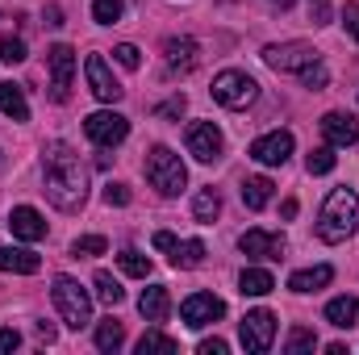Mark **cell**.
Returning <instances> with one entry per match:
<instances>
[{
	"label": "cell",
	"mask_w": 359,
	"mask_h": 355,
	"mask_svg": "<svg viewBox=\"0 0 359 355\" xmlns=\"http://www.w3.org/2000/svg\"><path fill=\"white\" fill-rule=\"evenodd\" d=\"M222 151H226V138H222V130L213 121H192L188 126V155L192 159L213 163V159H222Z\"/></svg>",
	"instance_id": "8fae6325"
},
{
	"label": "cell",
	"mask_w": 359,
	"mask_h": 355,
	"mask_svg": "<svg viewBox=\"0 0 359 355\" xmlns=\"http://www.w3.org/2000/svg\"><path fill=\"white\" fill-rule=\"evenodd\" d=\"M301 84H305V88H326V84H330V72H326V63H313V67H305V72H301Z\"/></svg>",
	"instance_id": "d590c367"
},
{
	"label": "cell",
	"mask_w": 359,
	"mask_h": 355,
	"mask_svg": "<svg viewBox=\"0 0 359 355\" xmlns=\"http://www.w3.org/2000/svg\"><path fill=\"white\" fill-rule=\"evenodd\" d=\"M359 230V196L351 188H334L326 201H322V213H318V239L322 243H343Z\"/></svg>",
	"instance_id": "7a4b0ae2"
},
{
	"label": "cell",
	"mask_w": 359,
	"mask_h": 355,
	"mask_svg": "<svg viewBox=\"0 0 359 355\" xmlns=\"http://www.w3.org/2000/svg\"><path fill=\"white\" fill-rule=\"evenodd\" d=\"M117 264H121L126 276H134V280H147V276H151V260H147L142 251H134V247H126V251L117 255Z\"/></svg>",
	"instance_id": "f1b7e54d"
},
{
	"label": "cell",
	"mask_w": 359,
	"mask_h": 355,
	"mask_svg": "<svg viewBox=\"0 0 359 355\" xmlns=\"http://www.w3.org/2000/svg\"><path fill=\"white\" fill-rule=\"evenodd\" d=\"M313 347H318V335H313V330H305V326H297V330L288 335V343H284V351H288V355L313 351Z\"/></svg>",
	"instance_id": "d6a6232c"
},
{
	"label": "cell",
	"mask_w": 359,
	"mask_h": 355,
	"mask_svg": "<svg viewBox=\"0 0 359 355\" xmlns=\"http://www.w3.org/2000/svg\"><path fill=\"white\" fill-rule=\"evenodd\" d=\"M84 134H88L96 147H117V142H126V134H130V121L121 117V113H113V109H100V113H92L84 117Z\"/></svg>",
	"instance_id": "9c48e42d"
},
{
	"label": "cell",
	"mask_w": 359,
	"mask_h": 355,
	"mask_svg": "<svg viewBox=\"0 0 359 355\" xmlns=\"http://www.w3.org/2000/svg\"><path fill=\"white\" fill-rule=\"evenodd\" d=\"M84 76H88V88H92L96 100L113 105V100L121 96V84L113 80V72H109V63H104L100 55H88V59H84Z\"/></svg>",
	"instance_id": "4fadbf2b"
},
{
	"label": "cell",
	"mask_w": 359,
	"mask_h": 355,
	"mask_svg": "<svg viewBox=\"0 0 359 355\" xmlns=\"http://www.w3.org/2000/svg\"><path fill=\"white\" fill-rule=\"evenodd\" d=\"M180 113H184V96H172V100L155 105V117H180Z\"/></svg>",
	"instance_id": "ab89813d"
},
{
	"label": "cell",
	"mask_w": 359,
	"mask_h": 355,
	"mask_svg": "<svg viewBox=\"0 0 359 355\" xmlns=\"http://www.w3.org/2000/svg\"><path fill=\"white\" fill-rule=\"evenodd\" d=\"M100 196H104V205H130V188L126 184H109Z\"/></svg>",
	"instance_id": "74e56055"
},
{
	"label": "cell",
	"mask_w": 359,
	"mask_h": 355,
	"mask_svg": "<svg viewBox=\"0 0 359 355\" xmlns=\"http://www.w3.org/2000/svg\"><path fill=\"white\" fill-rule=\"evenodd\" d=\"M25 59V42L21 38H4L0 42V63H21Z\"/></svg>",
	"instance_id": "8d00e7d4"
},
{
	"label": "cell",
	"mask_w": 359,
	"mask_h": 355,
	"mask_svg": "<svg viewBox=\"0 0 359 355\" xmlns=\"http://www.w3.org/2000/svg\"><path fill=\"white\" fill-rule=\"evenodd\" d=\"M46 67H50V100H67L72 96V80H76V51L72 46H50L46 55Z\"/></svg>",
	"instance_id": "ba28073f"
},
{
	"label": "cell",
	"mask_w": 359,
	"mask_h": 355,
	"mask_svg": "<svg viewBox=\"0 0 359 355\" xmlns=\"http://www.w3.org/2000/svg\"><path fill=\"white\" fill-rule=\"evenodd\" d=\"M172 264L184 267V272H188V267H201V264H205V243H201V239L176 243V247H172Z\"/></svg>",
	"instance_id": "d4e9b609"
},
{
	"label": "cell",
	"mask_w": 359,
	"mask_h": 355,
	"mask_svg": "<svg viewBox=\"0 0 359 355\" xmlns=\"http://www.w3.org/2000/svg\"><path fill=\"white\" fill-rule=\"evenodd\" d=\"M276 4H280V8H288V4H292V0H276Z\"/></svg>",
	"instance_id": "bcb514c9"
},
{
	"label": "cell",
	"mask_w": 359,
	"mask_h": 355,
	"mask_svg": "<svg viewBox=\"0 0 359 355\" xmlns=\"http://www.w3.org/2000/svg\"><path fill=\"white\" fill-rule=\"evenodd\" d=\"M226 351H230V347H226L222 339H205V343H201V355H226Z\"/></svg>",
	"instance_id": "b9f144b4"
},
{
	"label": "cell",
	"mask_w": 359,
	"mask_h": 355,
	"mask_svg": "<svg viewBox=\"0 0 359 355\" xmlns=\"http://www.w3.org/2000/svg\"><path fill=\"white\" fill-rule=\"evenodd\" d=\"M121 0H92V21L96 25H113V21H121Z\"/></svg>",
	"instance_id": "1f68e13d"
},
{
	"label": "cell",
	"mask_w": 359,
	"mask_h": 355,
	"mask_svg": "<svg viewBox=\"0 0 359 355\" xmlns=\"http://www.w3.org/2000/svg\"><path fill=\"white\" fill-rule=\"evenodd\" d=\"M359 318V301L347 293V297H334V301H326V322L330 326H339V330H351Z\"/></svg>",
	"instance_id": "44dd1931"
},
{
	"label": "cell",
	"mask_w": 359,
	"mask_h": 355,
	"mask_svg": "<svg viewBox=\"0 0 359 355\" xmlns=\"http://www.w3.org/2000/svg\"><path fill=\"white\" fill-rule=\"evenodd\" d=\"M42 176H46V196H50L55 209L76 213L84 205V196H88L84 168H80V155L67 142H46V151H42Z\"/></svg>",
	"instance_id": "6da1fadb"
},
{
	"label": "cell",
	"mask_w": 359,
	"mask_h": 355,
	"mask_svg": "<svg viewBox=\"0 0 359 355\" xmlns=\"http://www.w3.org/2000/svg\"><path fill=\"white\" fill-rule=\"evenodd\" d=\"M172 247H176V234L159 230V234H155V251H172Z\"/></svg>",
	"instance_id": "7bdbcfd3"
},
{
	"label": "cell",
	"mask_w": 359,
	"mask_h": 355,
	"mask_svg": "<svg viewBox=\"0 0 359 355\" xmlns=\"http://www.w3.org/2000/svg\"><path fill=\"white\" fill-rule=\"evenodd\" d=\"M38 339H42V343H55V326H50V322H38Z\"/></svg>",
	"instance_id": "ee69618b"
},
{
	"label": "cell",
	"mask_w": 359,
	"mask_h": 355,
	"mask_svg": "<svg viewBox=\"0 0 359 355\" xmlns=\"http://www.w3.org/2000/svg\"><path fill=\"white\" fill-rule=\"evenodd\" d=\"M330 280H334V267L318 264V267H301V272H292V276H288V288H292V293H318V288H326Z\"/></svg>",
	"instance_id": "ac0fdd59"
},
{
	"label": "cell",
	"mask_w": 359,
	"mask_h": 355,
	"mask_svg": "<svg viewBox=\"0 0 359 355\" xmlns=\"http://www.w3.org/2000/svg\"><path fill=\"white\" fill-rule=\"evenodd\" d=\"M238 251L247 260H284V234H268V230H247L238 239Z\"/></svg>",
	"instance_id": "5bb4252c"
},
{
	"label": "cell",
	"mask_w": 359,
	"mask_h": 355,
	"mask_svg": "<svg viewBox=\"0 0 359 355\" xmlns=\"http://www.w3.org/2000/svg\"><path fill=\"white\" fill-rule=\"evenodd\" d=\"M180 318H184V326H192V330L213 326V322H222V318H226V301H222V297H213V293H192V297H184Z\"/></svg>",
	"instance_id": "30bf717a"
},
{
	"label": "cell",
	"mask_w": 359,
	"mask_h": 355,
	"mask_svg": "<svg viewBox=\"0 0 359 355\" xmlns=\"http://www.w3.org/2000/svg\"><path fill=\"white\" fill-rule=\"evenodd\" d=\"M42 267V260L25 247H0V272H13V276H34Z\"/></svg>",
	"instance_id": "d6986e66"
},
{
	"label": "cell",
	"mask_w": 359,
	"mask_h": 355,
	"mask_svg": "<svg viewBox=\"0 0 359 355\" xmlns=\"http://www.w3.org/2000/svg\"><path fill=\"white\" fill-rule=\"evenodd\" d=\"M151 351L176 355V351H180V343H176V339H168V335H159V330H147V335L138 339V355H151Z\"/></svg>",
	"instance_id": "f546056e"
},
{
	"label": "cell",
	"mask_w": 359,
	"mask_h": 355,
	"mask_svg": "<svg viewBox=\"0 0 359 355\" xmlns=\"http://www.w3.org/2000/svg\"><path fill=\"white\" fill-rule=\"evenodd\" d=\"M288 155H292V134H288V130H271V134H264V138L251 142V159L264 163V168L288 163Z\"/></svg>",
	"instance_id": "7c38bea8"
},
{
	"label": "cell",
	"mask_w": 359,
	"mask_h": 355,
	"mask_svg": "<svg viewBox=\"0 0 359 355\" xmlns=\"http://www.w3.org/2000/svg\"><path fill=\"white\" fill-rule=\"evenodd\" d=\"M343 25H347V34L359 42V4H343Z\"/></svg>",
	"instance_id": "f35d334b"
},
{
	"label": "cell",
	"mask_w": 359,
	"mask_h": 355,
	"mask_svg": "<svg viewBox=\"0 0 359 355\" xmlns=\"http://www.w3.org/2000/svg\"><path fill=\"white\" fill-rule=\"evenodd\" d=\"M264 63H268L271 72H292V76H301L305 67L322 63V55H318L309 42H271V46H264Z\"/></svg>",
	"instance_id": "5b68a950"
},
{
	"label": "cell",
	"mask_w": 359,
	"mask_h": 355,
	"mask_svg": "<svg viewBox=\"0 0 359 355\" xmlns=\"http://www.w3.org/2000/svg\"><path fill=\"white\" fill-rule=\"evenodd\" d=\"M50 297H55V305H59V314H63V322H67L72 330H84V326L92 322V297L84 293L80 280H72V276H55Z\"/></svg>",
	"instance_id": "277c9868"
},
{
	"label": "cell",
	"mask_w": 359,
	"mask_h": 355,
	"mask_svg": "<svg viewBox=\"0 0 359 355\" xmlns=\"http://www.w3.org/2000/svg\"><path fill=\"white\" fill-rule=\"evenodd\" d=\"M0 113L13 117V121H29V105H25V92L17 84H0Z\"/></svg>",
	"instance_id": "603a6c76"
},
{
	"label": "cell",
	"mask_w": 359,
	"mask_h": 355,
	"mask_svg": "<svg viewBox=\"0 0 359 355\" xmlns=\"http://www.w3.org/2000/svg\"><path fill=\"white\" fill-rule=\"evenodd\" d=\"M238 288H243V297H268L271 288H276V280H271V272H264V267H247L238 276Z\"/></svg>",
	"instance_id": "cb8c5ba5"
},
{
	"label": "cell",
	"mask_w": 359,
	"mask_h": 355,
	"mask_svg": "<svg viewBox=\"0 0 359 355\" xmlns=\"http://www.w3.org/2000/svg\"><path fill=\"white\" fill-rule=\"evenodd\" d=\"M92 284H96V297H100L104 305H121V301H126V288H121V280H117L113 272H96Z\"/></svg>",
	"instance_id": "484cf974"
},
{
	"label": "cell",
	"mask_w": 359,
	"mask_h": 355,
	"mask_svg": "<svg viewBox=\"0 0 359 355\" xmlns=\"http://www.w3.org/2000/svg\"><path fill=\"white\" fill-rule=\"evenodd\" d=\"M322 134H326L330 147H351L359 138V126H355L351 113H326V117H322Z\"/></svg>",
	"instance_id": "e0dca14e"
},
{
	"label": "cell",
	"mask_w": 359,
	"mask_h": 355,
	"mask_svg": "<svg viewBox=\"0 0 359 355\" xmlns=\"http://www.w3.org/2000/svg\"><path fill=\"white\" fill-rule=\"evenodd\" d=\"M142 168H147L151 188H159V196H180L184 184H188V172H184V163H180V155L172 147H151Z\"/></svg>",
	"instance_id": "3957f363"
},
{
	"label": "cell",
	"mask_w": 359,
	"mask_h": 355,
	"mask_svg": "<svg viewBox=\"0 0 359 355\" xmlns=\"http://www.w3.org/2000/svg\"><path fill=\"white\" fill-rule=\"evenodd\" d=\"M255 96H259V84L247 72H222V76H213V100L226 105V109H247Z\"/></svg>",
	"instance_id": "8992f818"
},
{
	"label": "cell",
	"mask_w": 359,
	"mask_h": 355,
	"mask_svg": "<svg viewBox=\"0 0 359 355\" xmlns=\"http://www.w3.org/2000/svg\"><path fill=\"white\" fill-rule=\"evenodd\" d=\"M271 188H276V184H271L268 176H247V180H243V205H247V209H255V213H259V209H268Z\"/></svg>",
	"instance_id": "7402d4cb"
},
{
	"label": "cell",
	"mask_w": 359,
	"mask_h": 355,
	"mask_svg": "<svg viewBox=\"0 0 359 355\" xmlns=\"http://www.w3.org/2000/svg\"><path fill=\"white\" fill-rule=\"evenodd\" d=\"M8 230H13V239H25V243L46 239V222H42V213H38L34 205H17V209L8 213Z\"/></svg>",
	"instance_id": "2e32d148"
},
{
	"label": "cell",
	"mask_w": 359,
	"mask_h": 355,
	"mask_svg": "<svg viewBox=\"0 0 359 355\" xmlns=\"http://www.w3.org/2000/svg\"><path fill=\"white\" fill-rule=\"evenodd\" d=\"M217 213H222V196H217L213 188H201V192H196V201H192V217L209 226Z\"/></svg>",
	"instance_id": "4316f807"
},
{
	"label": "cell",
	"mask_w": 359,
	"mask_h": 355,
	"mask_svg": "<svg viewBox=\"0 0 359 355\" xmlns=\"http://www.w3.org/2000/svg\"><path fill=\"white\" fill-rule=\"evenodd\" d=\"M305 168H309V176H326V172H334V147H313L309 159H305Z\"/></svg>",
	"instance_id": "4dcf8cb0"
},
{
	"label": "cell",
	"mask_w": 359,
	"mask_h": 355,
	"mask_svg": "<svg viewBox=\"0 0 359 355\" xmlns=\"http://www.w3.org/2000/svg\"><path fill=\"white\" fill-rule=\"evenodd\" d=\"M196 59H201V46L192 38H168L163 42V63H168L172 76H188L196 67Z\"/></svg>",
	"instance_id": "9a60e30c"
},
{
	"label": "cell",
	"mask_w": 359,
	"mask_h": 355,
	"mask_svg": "<svg viewBox=\"0 0 359 355\" xmlns=\"http://www.w3.org/2000/svg\"><path fill=\"white\" fill-rule=\"evenodd\" d=\"M313 17H318V25H326V21H330V8H326V4L318 0V8H313Z\"/></svg>",
	"instance_id": "f6af8a7d"
},
{
	"label": "cell",
	"mask_w": 359,
	"mask_h": 355,
	"mask_svg": "<svg viewBox=\"0 0 359 355\" xmlns=\"http://www.w3.org/2000/svg\"><path fill=\"white\" fill-rule=\"evenodd\" d=\"M168 309H172V297H168V288H163V284H151V288L138 297V314H142L147 322H163V318H168Z\"/></svg>",
	"instance_id": "ffe728a7"
},
{
	"label": "cell",
	"mask_w": 359,
	"mask_h": 355,
	"mask_svg": "<svg viewBox=\"0 0 359 355\" xmlns=\"http://www.w3.org/2000/svg\"><path fill=\"white\" fill-rule=\"evenodd\" d=\"M113 59H117L126 72H138V63H142V55H138V46H134V42H121V46H113Z\"/></svg>",
	"instance_id": "e575fe53"
},
{
	"label": "cell",
	"mask_w": 359,
	"mask_h": 355,
	"mask_svg": "<svg viewBox=\"0 0 359 355\" xmlns=\"http://www.w3.org/2000/svg\"><path fill=\"white\" fill-rule=\"evenodd\" d=\"M121 343H126V326H121V322L109 318V322L96 326V347H100V351H117Z\"/></svg>",
	"instance_id": "83f0119b"
},
{
	"label": "cell",
	"mask_w": 359,
	"mask_h": 355,
	"mask_svg": "<svg viewBox=\"0 0 359 355\" xmlns=\"http://www.w3.org/2000/svg\"><path fill=\"white\" fill-rule=\"evenodd\" d=\"M238 339L251 355H264L276 343V314L271 309H251L243 318V326H238Z\"/></svg>",
	"instance_id": "52a82bcc"
},
{
	"label": "cell",
	"mask_w": 359,
	"mask_h": 355,
	"mask_svg": "<svg viewBox=\"0 0 359 355\" xmlns=\"http://www.w3.org/2000/svg\"><path fill=\"white\" fill-rule=\"evenodd\" d=\"M104 247H109V243H104L100 234H84V239L72 243V255H104Z\"/></svg>",
	"instance_id": "836d02e7"
},
{
	"label": "cell",
	"mask_w": 359,
	"mask_h": 355,
	"mask_svg": "<svg viewBox=\"0 0 359 355\" xmlns=\"http://www.w3.org/2000/svg\"><path fill=\"white\" fill-rule=\"evenodd\" d=\"M17 347H21V335H17V330H0V355L17 351Z\"/></svg>",
	"instance_id": "60d3db41"
}]
</instances>
